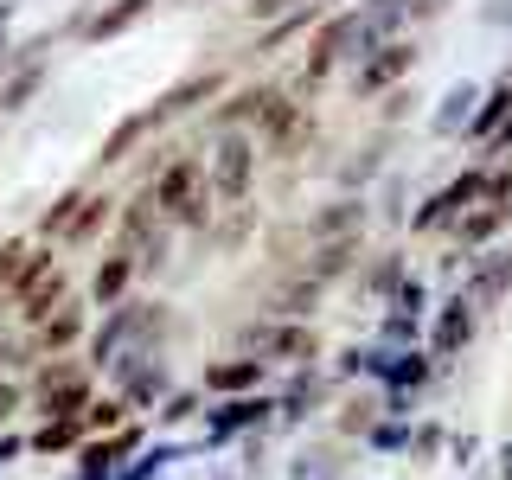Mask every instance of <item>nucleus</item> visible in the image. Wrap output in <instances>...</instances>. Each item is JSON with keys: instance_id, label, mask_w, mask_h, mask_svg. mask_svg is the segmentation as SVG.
I'll return each instance as SVG.
<instances>
[{"instance_id": "f257e3e1", "label": "nucleus", "mask_w": 512, "mask_h": 480, "mask_svg": "<svg viewBox=\"0 0 512 480\" xmlns=\"http://www.w3.org/2000/svg\"><path fill=\"white\" fill-rule=\"evenodd\" d=\"M154 205H160V218H167L173 231H205L218 199H212V180H205L199 160L167 148V167L154 173Z\"/></svg>"}, {"instance_id": "f03ea898", "label": "nucleus", "mask_w": 512, "mask_h": 480, "mask_svg": "<svg viewBox=\"0 0 512 480\" xmlns=\"http://www.w3.org/2000/svg\"><path fill=\"white\" fill-rule=\"evenodd\" d=\"M372 45H384L372 20H365L359 7H346V13H327V20L314 26V39H308V64H301V90H320L333 71H340L346 58H365Z\"/></svg>"}, {"instance_id": "7ed1b4c3", "label": "nucleus", "mask_w": 512, "mask_h": 480, "mask_svg": "<svg viewBox=\"0 0 512 480\" xmlns=\"http://www.w3.org/2000/svg\"><path fill=\"white\" fill-rule=\"evenodd\" d=\"M256 141H263L276 160H295L308 141L320 135V122H314V109L308 103H295V96H282V90H269L263 84V96H256Z\"/></svg>"}, {"instance_id": "20e7f679", "label": "nucleus", "mask_w": 512, "mask_h": 480, "mask_svg": "<svg viewBox=\"0 0 512 480\" xmlns=\"http://www.w3.org/2000/svg\"><path fill=\"white\" fill-rule=\"evenodd\" d=\"M487 186H493V167H487V160L461 167L455 180L436 186V192H429V199L410 212V231H416V237H436V231H448V224H455L461 212H474V205L487 199Z\"/></svg>"}, {"instance_id": "39448f33", "label": "nucleus", "mask_w": 512, "mask_h": 480, "mask_svg": "<svg viewBox=\"0 0 512 480\" xmlns=\"http://www.w3.org/2000/svg\"><path fill=\"white\" fill-rule=\"evenodd\" d=\"M205 180H212L218 205H244L256 186V135L250 128H218L212 160H205Z\"/></svg>"}, {"instance_id": "423d86ee", "label": "nucleus", "mask_w": 512, "mask_h": 480, "mask_svg": "<svg viewBox=\"0 0 512 480\" xmlns=\"http://www.w3.org/2000/svg\"><path fill=\"white\" fill-rule=\"evenodd\" d=\"M64 288H71V282H64V263H58L52 250H32L26 276L13 282V314L39 327L45 314H58V308H64Z\"/></svg>"}, {"instance_id": "0eeeda50", "label": "nucleus", "mask_w": 512, "mask_h": 480, "mask_svg": "<svg viewBox=\"0 0 512 480\" xmlns=\"http://www.w3.org/2000/svg\"><path fill=\"white\" fill-rule=\"evenodd\" d=\"M416 58H423V45H416V39H384V45H372V52L359 58V71H352V96H384V90H397V84L416 71Z\"/></svg>"}, {"instance_id": "6e6552de", "label": "nucleus", "mask_w": 512, "mask_h": 480, "mask_svg": "<svg viewBox=\"0 0 512 480\" xmlns=\"http://www.w3.org/2000/svg\"><path fill=\"white\" fill-rule=\"evenodd\" d=\"M244 346L256 359H282V365H314L320 359V333L308 320H256L244 333Z\"/></svg>"}, {"instance_id": "1a4fd4ad", "label": "nucleus", "mask_w": 512, "mask_h": 480, "mask_svg": "<svg viewBox=\"0 0 512 480\" xmlns=\"http://www.w3.org/2000/svg\"><path fill=\"white\" fill-rule=\"evenodd\" d=\"M218 90H224V71H192V77H180L173 90H160L154 103H148V128L160 135L167 122H180V116H192L199 103H218Z\"/></svg>"}, {"instance_id": "9d476101", "label": "nucleus", "mask_w": 512, "mask_h": 480, "mask_svg": "<svg viewBox=\"0 0 512 480\" xmlns=\"http://www.w3.org/2000/svg\"><path fill=\"white\" fill-rule=\"evenodd\" d=\"M461 295L474 301V314H493L500 301L512 295V250L506 244H487L474 256V269H468V282H461Z\"/></svg>"}, {"instance_id": "9b49d317", "label": "nucleus", "mask_w": 512, "mask_h": 480, "mask_svg": "<svg viewBox=\"0 0 512 480\" xmlns=\"http://www.w3.org/2000/svg\"><path fill=\"white\" fill-rule=\"evenodd\" d=\"M474 333H480V314H474V301L468 295H448L436 320H429V359H461V352L474 346Z\"/></svg>"}, {"instance_id": "f8f14e48", "label": "nucleus", "mask_w": 512, "mask_h": 480, "mask_svg": "<svg viewBox=\"0 0 512 480\" xmlns=\"http://www.w3.org/2000/svg\"><path fill=\"white\" fill-rule=\"evenodd\" d=\"M365 218H372V205H365L359 192H340V199H327V205L308 212V244H327V237H365Z\"/></svg>"}, {"instance_id": "ddd939ff", "label": "nucleus", "mask_w": 512, "mask_h": 480, "mask_svg": "<svg viewBox=\"0 0 512 480\" xmlns=\"http://www.w3.org/2000/svg\"><path fill=\"white\" fill-rule=\"evenodd\" d=\"M359 250H365V237H327V244H308V256H301V276H314L320 288H333L340 276H352L359 269Z\"/></svg>"}, {"instance_id": "4468645a", "label": "nucleus", "mask_w": 512, "mask_h": 480, "mask_svg": "<svg viewBox=\"0 0 512 480\" xmlns=\"http://www.w3.org/2000/svg\"><path fill=\"white\" fill-rule=\"evenodd\" d=\"M154 7H160V0H109L103 13H90V20L77 26V39H84V45H109V39H116V32L141 26V20H148Z\"/></svg>"}, {"instance_id": "2eb2a0df", "label": "nucleus", "mask_w": 512, "mask_h": 480, "mask_svg": "<svg viewBox=\"0 0 512 480\" xmlns=\"http://www.w3.org/2000/svg\"><path fill=\"white\" fill-rule=\"evenodd\" d=\"M480 96H487V90H480V84H474V77H461V84H455V90H448V96H442V103H436V116H429V128H436V135H442V141H455V135H468V122H474V109H480Z\"/></svg>"}, {"instance_id": "dca6fc26", "label": "nucleus", "mask_w": 512, "mask_h": 480, "mask_svg": "<svg viewBox=\"0 0 512 480\" xmlns=\"http://www.w3.org/2000/svg\"><path fill=\"white\" fill-rule=\"evenodd\" d=\"M135 256H128V250H116V244H109V256H103V263H96V282H90V301H96V308H116V301L128 295V282H135Z\"/></svg>"}, {"instance_id": "f3484780", "label": "nucleus", "mask_w": 512, "mask_h": 480, "mask_svg": "<svg viewBox=\"0 0 512 480\" xmlns=\"http://www.w3.org/2000/svg\"><path fill=\"white\" fill-rule=\"evenodd\" d=\"M320 295H327V288H320L314 276H301V269H295V276H288V282L276 288V295H269V320H308V314L320 308Z\"/></svg>"}, {"instance_id": "a211bd4d", "label": "nucleus", "mask_w": 512, "mask_h": 480, "mask_svg": "<svg viewBox=\"0 0 512 480\" xmlns=\"http://www.w3.org/2000/svg\"><path fill=\"white\" fill-rule=\"evenodd\" d=\"M404 276H410L404 250H378L372 263L359 269V288H365V295H372V301H391V295H397V282H404Z\"/></svg>"}, {"instance_id": "6ab92c4d", "label": "nucleus", "mask_w": 512, "mask_h": 480, "mask_svg": "<svg viewBox=\"0 0 512 480\" xmlns=\"http://www.w3.org/2000/svg\"><path fill=\"white\" fill-rule=\"evenodd\" d=\"M45 90V58H39V45H32V52H20V77H7V84H0V109H26L32 96Z\"/></svg>"}, {"instance_id": "aec40b11", "label": "nucleus", "mask_w": 512, "mask_h": 480, "mask_svg": "<svg viewBox=\"0 0 512 480\" xmlns=\"http://www.w3.org/2000/svg\"><path fill=\"white\" fill-rule=\"evenodd\" d=\"M205 384L212 391H256L263 384V359L256 352H244V359H212L205 365Z\"/></svg>"}, {"instance_id": "412c9836", "label": "nucleus", "mask_w": 512, "mask_h": 480, "mask_svg": "<svg viewBox=\"0 0 512 480\" xmlns=\"http://www.w3.org/2000/svg\"><path fill=\"white\" fill-rule=\"evenodd\" d=\"M109 218H116V199H109V192H84V205H77V218L64 224V244H71V250H77V244H90V237L103 231Z\"/></svg>"}, {"instance_id": "4be33fe9", "label": "nucleus", "mask_w": 512, "mask_h": 480, "mask_svg": "<svg viewBox=\"0 0 512 480\" xmlns=\"http://www.w3.org/2000/svg\"><path fill=\"white\" fill-rule=\"evenodd\" d=\"M148 135H154V128H148V109H135L122 128H109V141H103V154H96V167H122V160L135 154Z\"/></svg>"}, {"instance_id": "5701e85b", "label": "nucleus", "mask_w": 512, "mask_h": 480, "mask_svg": "<svg viewBox=\"0 0 512 480\" xmlns=\"http://www.w3.org/2000/svg\"><path fill=\"white\" fill-rule=\"evenodd\" d=\"M77 340H84V308H71V301H64L58 314H45V320H39V340H32V346L64 352V346H77Z\"/></svg>"}, {"instance_id": "b1692460", "label": "nucleus", "mask_w": 512, "mask_h": 480, "mask_svg": "<svg viewBox=\"0 0 512 480\" xmlns=\"http://www.w3.org/2000/svg\"><path fill=\"white\" fill-rule=\"evenodd\" d=\"M384 148H391V135H372V141H365V148H359V154H352L346 167H340V186H346V192H359V186H365V180H372V173L384 167Z\"/></svg>"}, {"instance_id": "393cba45", "label": "nucleus", "mask_w": 512, "mask_h": 480, "mask_svg": "<svg viewBox=\"0 0 512 480\" xmlns=\"http://www.w3.org/2000/svg\"><path fill=\"white\" fill-rule=\"evenodd\" d=\"M250 224H256L250 199H244V205H218V218H212V237H218V250H237V244L250 237Z\"/></svg>"}, {"instance_id": "a878e982", "label": "nucleus", "mask_w": 512, "mask_h": 480, "mask_svg": "<svg viewBox=\"0 0 512 480\" xmlns=\"http://www.w3.org/2000/svg\"><path fill=\"white\" fill-rule=\"evenodd\" d=\"M314 20H320V0H314V7H295V13H282V20H276V26H269V32H263V39H256V52H276V45H282V39H295V32H308Z\"/></svg>"}, {"instance_id": "bb28decb", "label": "nucleus", "mask_w": 512, "mask_h": 480, "mask_svg": "<svg viewBox=\"0 0 512 480\" xmlns=\"http://www.w3.org/2000/svg\"><path fill=\"white\" fill-rule=\"evenodd\" d=\"M128 448H135V436H122V442H90V448H84V474H90V480H109Z\"/></svg>"}, {"instance_id": "cd10ccee", "label": "nucleus", "mask_w": 512, "mask_h": 480, "mask_svg": "<svg viewBox=\"0 0 512 480\" xmlns=\"http://www.w3.org/2000/svg\"><path fill=\"white\" fill-rule=\"evenodd\" d=\"M359 13L372 20V32H378V39H391V32L410 20V0H359Z\"/></svg>"}, {"instance_id": "c85d7f7f", "label": "nucleus", "mask_w": 512, "mask_h": 480, "mask_svg": "<svg viewBox=\"0 0 512 480\" xmlns=\"http://www.w3.org/2000/svg\"><path fill=\"white\" fill-rule=\"evenodd\" d=\"M84 416H45V429H39V448H45V455H58V448H71L77 436H84Z\"/></svg>"}, {"instance_id": "c756f323", "label": "nucleus", "mask_w": 512, "mask_h": 480, "mask_svg": "<svg viewBox=\"0 0 512 480\" xmlns=\"http://www.w3.org/2000/svg\"><path fill=\"white\" fill-rule=\"evenodd\" d=\"M26 263H32V250L20 237H7V244H0V295H13V282L26 276Z\"/></svg>"}, {"instance_id": "7c9ffc66", "label": "nucleus", "mask_w": 512, "mask_h": 480, "mask_svg": "<svg viewBox=\"0 0 512 480\" xmlns=\"http://www.w3.org/2000/svg\"><path fill=\"white\" fill-rule=\"evenodd\" d=\"M77 205H84V192H77V186H71V192H58V199H52V212L39 218V231H45V237H64V224L77 218Z\"/></svg>"}, {"instance_id": "2f4dec72", "label": "nucleus", "mask_w": 512, "mask_h": 480, "mask_svg": "<svg viewBox=\"0 0 512 480\" xmlns=\"http://www.w3.org/2000/svg\"><path fill=\"white\" fill-rule=\"evenodd\" d=\"M263 410H269L263 397H244V404H231L224 416H212V429H218V436H237V429H244V423H256Z\"/></svg>"}, {"instance_id": "473e14b6", "label": "nucleus", "mask_w": 512, "mask_h": 480, "mask_svg": "<svg viewBox=\"0 0 512 480\" xmlns=\"http://www.w3.org/2000/svg\"><path fill=\"white\" fill-rule=\"evenodd\" d=\"M410 109H416V90H404V84H397V90H384V109H378V122H384V128H397V122L410 116Z\"/></svg>"}, {"instance_id": "72a5a7b5", "label": "nucleus", "mask_w": 512, "mask_h": 480, "mask_svg": "<svg viewBox=\"0 0 512 480\" xmlns=\"http://www.w3.org/2000/svg\"><path fill=\"white\" fill-rule=\"evenodd\" d=\"M416 333H423V320H416V314H384V340H391V346H410L416 340Z\"/></svg>"}, {"instance_id": "f704fd0d", "label": "nucleus", "mask_w": 512, "mask_h": 480, "mask_svg": "<svg viewBox=\"0 0 512 480\" xmlns=\"http://www.w3.org/2000/svg\"><path fill=\"white\" fill-rule=\"evenodd\" d=\"M122 410H128V404H122V397H90V410H84V423H90V429H109V423H122Z\"/></svg>"}, {"instance_id": "c9c22d12", "label": "nucleus", "mask_w": 512, "mask_h": 480, "mask_svg": "<svg viewBox=\"0 0 512 480\" xmlns=\"http://www.w3.org/2000/svg\"><path fill=\"white\" fill-rule=\"evenodd\" d=\"M378 423V397H352L346 416H340V429H372Z\"/></svg>"}, {"instance_id": "e433bc0d", "label": "nucleus", "mask_w": 512, "mask_h": 480, "mask_svg": "<svg viewBox=\"0 0 512 480\" xmlns=\"http://www.w3.org/2000/svg\"><path fill=\"white\" fill-rule=\"evenodd\" d=\"M250 7V20H282V13H295L301 0H244Z\"/></svg>"}, {"instance_id": "4c0bfd02", "label": "nucleus", "mask_w": 512, "mask_h": 480, "mask_svg": "<svg viewBox=\"0 0 512 480\" xmlns=\"http://www.w3.org/2000/svg\"><path fill=\"white\" fill-rule=\"evenodd\" d=\"M20 397H26L20 384H13V378H0V429L13 423V410H20Z\"/></svg>"}, {"instance_id": "58836bf2", "label": "nucleus", "mask_w": 512, "mask_h": 480, "mask_svg": "<svg viewBox=\"0 0 512 480\" xmlns=\"http://www.w3.org/2000/svg\"><path fill=\"white\" fill-rule=\"evenodd\" d=\"M455 0H410V20H442Z\"/></svg>"}, {"instance_id": "ea45409f", "label": "nucleus", "mask_w": 512, "mask_h": 480, "mask_svg": "<svg viewBox=\"0 0 512 480\" xmlns=\"http://www.w3.org/2000/svg\"><path fill=\"white\" fill-rule=\"evenodd\" d=\"M26 359V346H13V340H0V372H7V365H20Z\"/></svg>"}, {"instance_id": "a19ab883", "label": "nucleus", "mask_w": 512, "mask_h": 480, "mask_svg": "<svg viewBox=\"0 0 512 480\" xmlns=\"http://www.w3.org/2000/svg\"><path fill=\"white\" fill-rule=\"evenodd\" d=\"M7 32H13V0H0V52H7Z\"/></svg>"}, {"instance_id": "79ce46f5", "label": "nucleus", "mask_w": 512, "mask_h": 480, "mask_svg": "<svg viewBox=\"0 0 512 480\" xmlns=\"http://www.w3.org/2000/svg\"><path fill=\"white\" fill-rule=\"evenodd\" d=\"M7 455H20V442H0V461H7Z\"/></svg>"}]
</instances>
